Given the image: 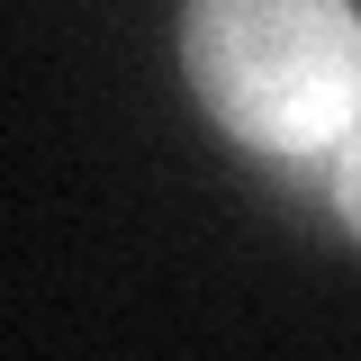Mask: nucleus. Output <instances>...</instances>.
<instances>
[{
	"mask_svg": "<svg viewBox=\"0 0 361 361\" xmlns=\"http://www.w3.org/2000/svg\"><path fill=\"white\" fill-rule=\"evenodd\" d=\"M180 73L235 145L325 154L361 118V9L353 0H190Z\"/></svg>",
	"mask_w": 361,
	"mask_h": 361,
	"instance_id": "f257e3e1",
	"label": "nucleus"
},
{
	"mask_svg": "<svg viewBox=\"0 0 361 361\" xmlns=\"http://www.w3.org/2000/svg\"><path fill=\"white\" fill-rule=\"evenodd\" d=\"M325 208L353 226V244H361V118L325 145Z\"/></svg>",
	"mask_w": 361,
	"mask_h": 361,
	"instance_id": "f03ea898",
	"label": "nucleus"
}]
</instances>
